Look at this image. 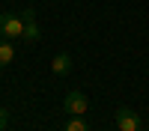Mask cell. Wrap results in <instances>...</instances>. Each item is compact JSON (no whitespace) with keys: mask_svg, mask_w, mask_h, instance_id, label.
Wrapping results in <instances>:
<instances>
[{"mask_svg":"<svg viewBox=\"0 0 149 131\" xmlns=\"http://www.w3.org/2000/svg\"><path fill=\"white\" fill-rule=\"evenodd\" d=\"M0 39H24V15L0 12Z\"/></svg>","mask_w":149,"mask_h":131,"instance_id":"1","label":"cell"},{"mask_svg":"<svg viewBox=\"0 0 149 131\" xmlns=\"http://www.w3.org/2000/svg\"><path fill=\"white\" fill-rule=\"evenodd\" d=\"M113 122H116V128H119V131H146V128H143V122H140V116L134 113L131 107H119Z\"/></svg>","mask_w":149,"mask_h":131,"instance_id":"2","label":"cell"},{"mask_svg":"<svg viewBox=\"0 0 149 131\" xmlns=\"http://www.w3.org/2000/svg\"><path fill=\"white\" fill-rule=\"evenodd\" d=\"M86 107H90V101H86V95L78 92V89H72V92L66 95V101H63V110L72 113V116H84Z\"/></svg>","mask_w":149,"mask_h":131,"instance_id":"3","label":"cell"},{"mask_svg":"<svg viewBox=\"0 0 149 131\" xmlns=\"http://www.w3.org/2000/svg\"><path fill=\"white\" fill-rule=\"evenodd\" d=\"M21 15H24V42H39L42 30H39V24H36V15H33V9H24Z\"/></svg>","mask_w":149,"mask_h":131,"instance_id":"4","label":"cell"},{"mask_svg":"<svg viewBox=\"0 0 149 131\" xmlns=\"http://www.w3.org/2000/svg\"><path fill=\"white\" fill-rule=\"evenodd\" d=\"M51 71L60 75V78L69 75V71H72V57H69V54H57V57L51 60Z\"/></svg>","mask_w":149,"mask_h":131,"instance_id":"5","label":"cell"},{"mask_svg":"<svg viewBox=\"0 0 149 131\" xmlns=\"http://www.w3.org/2000/svg\"><path fill=\"white\" fill-rule=\"evenodd\" d=\"M12 60H15V48H12V42L9 39H0V69L9 66Z\"/></svg>","mask_w":149,"mask_h":131,"instance_id":"6","label":"cell"},{"mask_svg":"<svg viewBox=\"0 0 149 131\" xmlns=\"http://www.w3.org/2000/svg\"><path fill=\"white\" fill-rule=\"evenodd\" d=\"M63 131H90V125H86V119H84V116H72L69 122L63 125Z\"/></svg>","mask_w":149,"mask_h":131,"instance_id":"7","label":"cell"},{"mask_svg":"<svg viewBox=\"0 0 149 131\" xmlns=\"http://www.w3.org/2000/svg\"><path fill=\"white\" fill-rule=\"evenodd\" d=\"M6 128H9V110L0 104V131H6Z\"/></svg>","mask_w":149,"mask_h":131,"instance_id":"8","label":"cell"}]
</instances>
